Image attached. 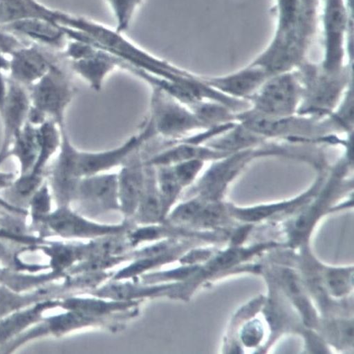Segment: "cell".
I'll use <instances>...</instances> for the list:
<instances>
[{
  "instance_id": "obj_4",
  "label": "cell",
  "mask_w": 354,
  "mask_h": 354,
  "mask_svg": "<svg viewBox=\"0 0 354 354\" xmlns=\"http://www.w3.org/2000/svg\"><path fill=\"white\" fill-rule=\"evenodd\" d=\"M31 105L44 113L62 129L66 127L67 110L77 90L68 73L58 64L28 88Z\"/></svg>"
},
{
  "instance_id": "obj_13",
  "label": "cell",
  "mask_w": 354,
  "mask_h": 354,
  "mask_svg": "<svg viewBox=\"0 0 354 354\" xmlns=\"http://www.w3.org/2000/svg\"><path fill=\"white\" fill-rule=\"evenodd\" d=\"M2 26L24 41L51 49L64 50L69 41L62 26L46 19H26Z\"/></svg>"
},
{
  "instance_id": "obj_28",
  "label": "cell",
  "mask_w": 354,
  "mask_h": 354,
  "mask_svg": "<svg viewBox=\"0 0 354 354\" xmlns=\"http://www.w3.org/2000/svg\"><path fill=\"white\" fill-rule=\"evenodd\" d=\"M205 162L199 160H185L171 166L174 173L185 192L198 179L205 169Z\"/></svg>"
},
{
  "instance_id": "obj_12",
  "label": "cell",
  "mask_w": 354,
  "mask_h": 354,
  "mask_svg": "<svg viewBox=\"0 0 354 354\" xmlns=\"http://www.w3.org/2000/svg\"><path fill=\"white\" fill-rule=\"evenodd\" d=\"M269 77L263 69L250 64L226 75L201 76L203 82L223 94L248 101Z\"/></svg>"
},
{
  "instance_id": "obj_24",
  "label": "cell",
  "mask_w": 354,
  "mask_h": 354,
  "mask_svg": "<svg viewBox=\"0 0 354 354\" xmlns=\"http://www.w3.org/2000/svg\"><path fill=\"white\" fill-rule=\"evenodd\" d=\"M206 130L236 121V114L227 106L215 101L201 100L189 106Z\"/></svg>"
},
{
  "instance_id": "obj_26",
  "label": "cell",
  "mask_w": 354,
  "mask_h": 354,
  "mask_svg": "<svg viewBox=\"0 0 354 354\" xmlns=\"http://www.w3.org/2000/svg\"><path fill=\"white\" fill-rule=\"evenodd\" d=\"M47 292L48 290H46L44 292H40L23 297L5 287L0 288V319L30 306L39 299H43V293Z\"/></svg>"
},
{
  "instance_id": "obj_31",
  "label": "cell",
  "mask_w": 354,
  "mask_h": 354,
  "mask_svg": "<svg viewBox=\"0 0 354 354\" xmlns=\"http://www.w3.org/2000/svg\"><path fill=\"white\" fill-rule=\"evenodd\" d=\"M27 44L24 40L0 24V53L10 56L13 52Z\"/></svg>"
},
{
  "instance_id": "obj_21",
  "label": "cell",
  "mask_w": 354,
  "mask_h": 354,
  "mask_svg": "<svg viewBox=\"0 0 354 354\" xmlns=\"http://www.w3.org/2000/svg\"><path fill=\"white\" fill-rule=\"evenodd\" d=\"M39 143L37 127L28 122L14 140L8 153V159L15 158L19 165V174L30 171L37 159Z\"/></svg>"
},
{
  "instance_id": "obj_29",
  "label": "cell",
  "mask_w": 354,
  "mask_h": 354,
  "mask_svg": "<svg viewBox=\"0 0 354 354\" xmlns=\"http://www.w3.org/2000/svg\"><path fill=\"white\" fill-rule=\"evenodd\" d=\"M45 252L51 257L53 268L59 271L68 268L75 261L78 253L75 248L60 245L46 248Z\"/></svg>"
},
{
  "instance_id": "obj_23",
  "label": "cell",
  "mask_w": 354,
  "mask_h": 354,
  "mask_svg": "<svg viewBox=\"0 0 354 354\" xmlns=\"http://www.w3.org/2000/svg\"><path fill=\"white\" fill-rule=\"evenodd\" d=\"M57 302L45 301L35 307L17 313L9 317L0 320V344L21 333L30 325L40 321L44 310L57 305Z\"/></svg>"
},
{
  "instance_id": "obj_27",
  "label": "cell",
  "mask_w": 354,
  "mask_h": 354,
  "mask_svg": "<svg viewBox=\"0 0 354 354\" xmlns=\"http://www.w3.org/2000/svg\"><path fill=\"white\" fill-rule=\"evenodd\" d=\"M53 200L50 186L46 180L32 195L28 203L34 223H39L51 212Z\"/></svg>"
},
{
  "instance_id": "obj_14",
  "label": "cell",
  "mask_w": 354,
  "mask_h": 354,
  "mask_svg": "<svg viewBox=\"0 0 354 354\" xmlns=\"http://www.w3.org/2000/svg\"><path fill=\"white\" fill-rule=\"evenodd\" d=\"M69 62L72 71L86 82L94 91L99 93L107 77L120 69L121 59L94 46L88 55Z\"/></svg>"
},
{
  "instance_id": "obj_11",
  "label": "cell",
  "mask_w": 354,
  "mask_h": 354,
  "mask_svg": "<svg viewBox=\"0 0 354 354\" xmlns=\"http://www.w3.org/2000/svg\"><path fill=\"white\" fill-rule=\"evenodd\" d=\"M142 150L133 153L117 172L120 209L128 216L135 214L145 185V158Z\"/></svg>"
},
{
  "instance_id": "obj_9",
  "label": "cell",
  "mask_w": 354,
  "mask_h": 354,
  "mask_svg": "<svg viewBox=\"0 0 354 354\" xmlns=\"http://www.w3.org/2000/svg\"><path fill=\"white\" fill-rule=\"evenodd\" d=\"M75 201L97 211L120 209L117 172L111 171L82 178Z\"/></svg>"
},
{
  "instance_id": "obj_35",
  "label": "cell",
  "mask_w": 354,
  "mask_h": 354,
  "mask_svg": "<svg viewBox=\"0 0 354 354\" xmlns=\"http://www.w3.org/2000/svg\"><path fill=\"white\" fill-rule=\"evenodd\" d=\"M305 15L310 18H315L317 0H301Z\"/></svg>"
},
{
  "instance_id": "obj_32",
  "label": "cell",
  "mask_w": 354,
  "mask_h": 354,
  "mask_svg": "<svg viewBox=\"0 0 354 354\" xmlns=\"http://www.w3.org/2000/svg\"><path fill=\"white\" fill-rule=\"evenodd\" d=\"M162 257H155V258H150L149 259H145L142 261H140L134 265L131 266V267L127 268L120 274H119L120 277H129L131 275H134L136 274H138L145 270L151 268V266H154L155 264L158 263L161 261Z\"/></svg>"
},
{
  "instance_id": "obj_6",
  "label": "cell",
  "mask_w": 354,
  "mask_h": 354,
  "mask_svg": "<svg viewBox=\"0 0 354 354\" xmlns=\"http://www.w3.org/2000/svg\"><path fill=\"white\" fill-rule=\"evenodd\" d=\"M310 35L304 29L275 32L267 48L250 64L269 77L291 73L302 66Z\"/></svg>"
},
{
  "instance_id": "obj_36",
  "label": "cell",
  "mask_w": 354,
  "mask_h": 354,
  "mask_svg": "<svg viewBox=\"0 0 354 354\" xmlns=\"http://www.w3.org/2000/svg\"><path fill=\"white\" fill-rule=\"evenodd\" d=\"M9 64V57L0 53V71H8Z\"/></svg>"
},
{
  "instance_id": "obj_25",
  "label": "cell",
  "mask_w": 354,
  "mask_h": 354,
  "mask_svg": "<svg viewBox=\"0 0 354 354\" xmlns=\"http://www.w3.org/2000/svg\"><path fill=\"white\" fill-rule=\"evenodd\" d=\"M156 169L158 188L165 216L185 189L176 179L171 165L158 166Z\"/></svg>"
},
{
  "instance_id": "obj_30",
  "label": "cell",
  "mask_w": 354,
  "mask_h": 354,
  "mask_svg": "<svg viewBox=\"0 0 354 354\" xmlns=\"http://www.w3.org/2000/svg\"><path fill=\"white\" fill-rule=\"evenodd\" d=\"M65 307L82 313L101 314L120 308V305L106 304L91 300H70L66 302Z\"/></svg>"
},
{
  "instance_id": "obj_22",
  "label": "cell",
  "mask_w": 354,
  "mask_h": 354,
  "mask_svg": "<svg viewBox=\"0 0 354 354\" xmlns=\"http://www.w3.org/2000/svg\"><path fill=\"white\" fill-rule=\"evenodd\" d=\"M55 10L41 5L37 0H0V24L43 18L54 21Z\"/></svg>"
},
{
  "instance_id": "obj_1",
  "label": "cell",
  "mask_w": 354,
  "mask_h": 354,
  "mask_svg": "<svg viewBox=\"0 0 354 354\" xmlns=\"http://www.w3.org/2000/svg\"><path fill=\"white\" fill-rule=\"evenodd\" d=\"M286 155L285 147L273 142L232 153L212 161L206 169H204L196 182L189 188L187 195L198 196L208 201H219L228 186L254 160L271 156L286 157Z\"/></svg>"
},
{
  "instance_id": "obj_7",
  "label": "cell",
  "mask_w": 354,
  "mask_h": 354,
  "mask_svg": "<svg viewBox=\"0 0 354 354\" xmlns=\"http://www.w3.org/2000/svg\"><path fill=\"white\" fill-rule=\"evenodd\" d=\"M348 17L344 0H325L323 15L324 57L321 69L330 75L344 73V40Z\"/></svg>"
},
{
  "instance_id": "obj_20",
  "label": "cell",
  "mask_w": 354,
  "mask_h": 354,
  "mask_svg": "<svg viewBox=\"0 0 354 354\" xmlns=\"http://www.w3.org/2000/svg\"><path fill=\"white\" fill-rule=\"evenodd\" d=\"M39 153L37 161L30 171L46 175L50 160L57 153L62 142V129L49 120L37 127Z\"/></svg>"
},
{
  "instance_id": "obj_33",
  "label": "cell",
  "mask_w": 354,
  "mask_h": 354,
  "mask_svg": "<svg viewBox=\"0 0 354 354\" xmlns=\"http://www.w3.org/2000/svg\"><path fill=\"white\" fill-rule=\"evenodd\" d=\"M262 333L261 325L257 322H254L246 326L243 338L246 345L254 346L260 341Z\"/></svg>"
},
{
  "instance_id": "obj_15",
  "label": "cell",
  "mask_w": 354,
  "mask_h": 354,
  "mask_svg": "<svg viewBox=\"0 0 354 354\" xmlns=\"http://www.w3.org/2000/svg\"><path fill=\"white\" fill-rule=\"evenodd\" d=\"M39 223L64 237L105 234L120 230L93 223L73 211L69 205L57 206Z\"/></svg>"
},
{
  "instance_id": "obj_17",
  "label": "cell",
  "mask_w": 354,
  "mask_h": 354,
  "mask_svg": "<svg viewBox=\"0 0 354 354\" xmlns=\"http://www.w3.org/2000/svg\"><path fill=\"white\" fill-rule=\"evenodd\" d=\"M324 179L325 174L323 172H317L316 179L310 189L290 201L250 208H239L228 205V210L234 216L245 221H252L262 219L273 214L306 204L318 192Z\"/></svg>"
},
{
  "instance_id": "obj_16",
  "label": "cell",
  "mask_w": 354,
  "mask_h": 354,
  "mask_svg": "<svg viewBox=\"0 0 354 354\" xmlns=\"http://www.w3.org/2000/svg\"><path fill=\"white\" fill-rule=\"evenodd\" d=\"M230 154L231 153L214 149L205 145L176 141L149 158H145V162L154 167L172 165L189 160H199L207 162L215 161Z\"/></svg>"
},
{
  "instance_id": "obj_8",
  "label": "cell",
  "mask_w": 354,
  "mask_h": 354,
  "mask_svg": "<svg viewBox=\"0 0 354 354\" xmlns=\"http://www.w3.org/2000/svg\"><path fill=\"white\" fill-rule=\"evenodd\" d=\"M8 80V95L0 112L3 132L0 146V166L8 160V153L14 140L27 123L31 105L28 88L9 78Z\"/></svg>"
},
{
  "instance_id": "obj_34",
  "label": "cell",
  "mask_w": 354,
  "mask_h": 354,
  "mask_svg": "<svg viewBox=\"0 0 354 354\" xmlns=\"http://www.w3.org/2000/svg\"><path fill=\"white\" fill-rule=\"evenodd\" d=\"M3 71H0V112L2 111L8 90V80Z\"/></svg>"
},
{
  "instance_id": "obj_18",
  "label": "cell",
  "mask_w": 354,
  "mask_h": 354,
  "mask_svg": "<svg viewBox=\"0 0 354 354\" xmlns=\"http://www.w3.org/2000/svg\"><path fill=\"white\" fill-rule=\"evenodd\" d=\"M270 142L271 141L260 137L237 122L204 145L218 151L232 153L259 147Z\"/></svg>"
},
{
  "instance_id": "obj_5",
  "label": "cell",
  "mask_w": 354,
  "mask_h": 354,
  "mask_svg": "<svg viewBox=\"0 0 354 354\" xmlns=\"http://www.w3.org/2000/svg\"><path fill=\"white\" fill-rule=\"evenodd\" d=\"M302 86L297 71L270 77L249 98L251 109L272 117H287L298 113Z\"/></svg>"
},
{
  "instance_id": "obj_19",
  "label": "cell",
  "mask_w": 354,
  "mask_h": 354,
  "mask_svg": "<svg viewBox=\"0 0 354 354\" xmlns=\"http://www.w3.org/2000/svg\"><path fill=\"white\" fill-rule=\"evenodd\" d=\"M145 185L134 215L144 223H153L165 216L160 196L156 167L145 162Z\"/></svg>"
},
{
  "instance_id": "obj_10",
  "label": "cell",
  "mask_w": 354,
  "mask_h": 354,
  "mask_svg": "<svg viewBox=\"0 0 354 354\" xmlns=\"http://www.w3.org/2000/svg\"><path fill=\"white\" fill-rule=\"evenodd\" d=\"M9 79L28 88L50 70L55 59L37 46L26 44L9 56Z\"/></svg>"
},
{
  "instance_id": "obj_2",
  "label": "cell",
  "mask_w": 354,
  "mask_h": 354,
  "mask_svg": "<svg viewBox=\"0 0 354 354\" xmlns=\"http://www.w3.org/2000/svg\"><path fill=\"white\" fill-rule=\"evenodd\" d=\"M297 71L302 86V100L297 114L324 120L329 118L352 86L348 71L330 75L314 66L303 64Z\"/></svg>"
},
{
  "instance_id": "obj_3",
  "label": "cell",
  "mask_w": 354,
  "mask_h": 354,
  "mask_svg": "<svg viewBox=\"0 0 354 354\" xmlns=\"http://www.w3.org/2000/svg\"><path fill=\"white\" fill-rule=\"evenodd\" d=\"M151 88L147 122L156 138L173 142L206 130L188 106L159 88Z\"/></svg>"
}]
</instances>
